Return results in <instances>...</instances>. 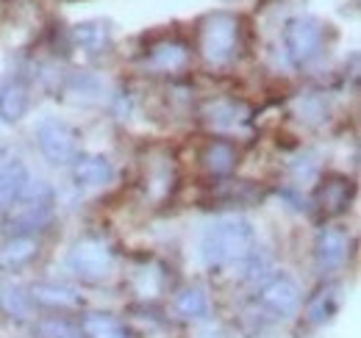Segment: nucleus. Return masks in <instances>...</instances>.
Returning <instances> with one entry per match:
<instances>
[{
  "label": "nucleus",
  "instance_id": "f257e3e1",
  "mask_svg": "<svg viewBox=\"0 0 361 338\" xmlns=\"http://www.w3.org/2000/svg\"><path fill=\"white\" fill-rule=\"evenodd\" d=\"M253 225L242 216H226L206 227L200 239V261L209 269H239L256 250Z\"/></svg>",
  "mask_w": 361,
  "mask_h": 338
},
{
  "label": "nucleus",
  "instance_id": "f03ea898",
  "mask_svg": "<svg viewBox=\"0 0 361 338\" xmlns=\"http://www.w3.org/2000/svg\"><path fill=\"white\" fill-rule=\"evenodd\" d=\"M67 266L75 277H81L87 283H100V280L111 277V272L117 266V253L100 236H84L67 253Z\"/></svg>",
  "mask_w": 361,
  "mask_h": 338
},
{
  "label": "nucleus",
  "instance_id": "7ed1b4c3",
  "mask_svg": "<svg viewBox=\"0 0 361 338\" xmlns=\"http://www.w3.org/2000/svg\"><path fill=\"white\" fill-rule=\"evenodd\" d=\"M236 42H239V20L228 11H217L209 14L200 23V34H197V47L200 56L209 64H228L236 53Z\"/></svg>",
  "mask_w": 361,
  "mask_h": 338
},
{
  "label": "nucleus",
  "instance_id": "20e7f679",
  "mask_svg": "<svg viewBox=\"0 0 361 338\" xmlns=\"http://www.w3.org/2000/svg\"><path fill=\"white\" fill-rule=\"evenodd\" d=\"M17 208L11 213V222L17 225L20 236H28L34 230H45L53 222V206H56V194L45 180H28V186L23 189V194L14 203Z\"/></svg>",
  "mask_w": 361,
  "mask_h": 338
},
{
  "label": "nucleus",
  "instance_id": "39448f33",
  "mask_svg": "<svg viewBox=\"0 0 361 338\" xmlns=\"http://www.w3.org/2000/svg\"><path fill=\"white\" fill-rule=\"evenodd\" d=\"M34 136H37L39 153L50 164L64 167L78 158V133L70 123L59 117H42L34 127Z\"/></svg>",
  "mask_w": 361,
  "mask_h": 338
},
{
  "label": "nucleus",
  "instance_id": "423d86ee",
  "mask_svg": "<svg viewBox=\"0 0 361 338\" xmlns=\"http://www.w3.org/2000/svg\"><path fill=\"white\" fill-rule=\"evenodd\" d=\"M322 39H325L322 25L314 17H295L283 28V47H286V56L295 67L312 64L322 53Z\"/></svg>",
  "mask_w": 361,
  "mask_h": 338
},
{
  "label": "nucleus",
  "instance_id": "0eeeda50",
  "mask_svg": "<svg viewBox=\"0 0 361 338\" xmlns=\"http://www.w3.org/2000/svg\"><path fill=\"white\" fill-rule=\"evenodd\" d=\"M259 302H262V308L267 313H272L275 319H292L300 311L303 296H300V289H298V283L292 277L272 275V277H267L262 283V289H259Z\"/></svg>",
  "mask_w": 361,
  "mask_h": 338
},
{
  "label": "nucleus",
  "instance_id": "6e6552de",
  "mask_svg": "<svg viewBox=\"0 0 361 338\" xmlns=\"http://www.w3.org/2000/svg\"><path fill=\"white\" fill-rule=\"evenodd\" d=\"M314 261L322 275L336 272L348 261V236L336 227H322L314 239Z\"/></svg>",
  "mask_w": 361,
  "mask_h": 338
},
{
  "label": "nucleus",
  "instance_id": "1a4fd4ad",
  "mask_svg": "<svg viewBox=\"0 0 361 338\" xmlns=\"http://www.w3.org/2000/svg\"><path fill=\"white\" fill-rule=\"evenodd\" d=\"M350 197H353V183L342 175H331L317 186L314 206L325 216H339L350 208Z\"/></svg>",
  "mask_w": 361,
  "mask_h": 338
},
{
  "label": "nucleus",
  "instance_id": "9d476101",
  "mask_svg": "<svg viewBox=\"0 0 361 338\" xmlns=\"http://www.w3.org/2000/svg\"><path fill=\"white\" fill-rule=\"evenodd\" d=\"M73 180L84 189H100V186H109L114 180V164L106 158V156H78L73 161Z\"/></svg>",
  "mask_w": 361,
  "mask_h": 338
},
{
  "label": "nucleus",
  "instance_id": "9b49d317",
  "mask_svg": "<svg viewBox=\"0 0 361 338\" xmlns=\"http://www.w3.org/2000/svg\"><path fill=\"white\" fill-rule=\"evenodd\" d=\"M145 61L156 73H178L189 64V44L180 39H161L150 47Z\"/></svg>",
  "mask_w": 361,
  "mask_h": 338
},
{
  "label": "nucleus",
  "instance_id": "f8f14e48",
  "mask_svg": "<svg viewBox=\"0 0 361 338\" xmlns=\"http://www.w3.org/2000/svg\"><path fill=\"white\" fill-rule=\"evenodd\" d=\"M339 305H342V286L334 283V280H328V283H322L314 294L309 296V302H306V319L312 325H325V322H331L336 316Z\"/></svg>",
  "mask_w": 361,
  "mask_h": 338
},
{
  "label": "nucleus",
  "instance_id": "ddd939ff",
  "mask_svg": "<svg viewBox=\"0 0 361 338\" xmlns=\"http://www.w3.org/2000/svg\"><path fill=\"white\" fill-rule=\"evenodd\" d=\"M31 299L47 305V308H59V311H70V308H81L84 296L78 294L73 286L67 283H53V280H39L31 286Z\"/></svg>",
  "mask_w": 361,
  "mask_h": 338
},
{
  "label": "nucleus",
  "instance_id": "4468645a",
  "mask_svg": "<svg viewBox=\"0 0 361 338\" xmlns=\"http://www.w3.org/2000/svg\"><path fill=\"white\" fill-rule=\"evenodd\" d=\"M31 106V94L28 86L20 78H11L6 84H0V120L3 123H20L25 117Z\"/></svg>",
  "mask_w": 361,
  "mask_h": 338
},
{
  "label": "nucleus",
  "instance_id": "2eb2a0df",
  "mask_svg": "<svg viewBox=\"0 0 361 338\" xmlns=\"http://www.w3.org/2000/svg\"><path fill=\"white\" fill-rule=\"evenodd\" d=\"M28 180H31L28 167L20 158H6L0 164V206H14L23 189L28 186Z\"/></svg>",
  "mask_w": 361,
  "mask_h": 338
},
{
  "label": "nucleus",
  "instance_id": "dca6fc26",
  "mask_svg": "<svg viewBox=\"0 0 361 338\" xmlns=\"http://www.w3.org/2000/svg\"><path fill=\"white\" fill-rule=\"evenodd\" d=\"M73 39L81 50L97 56V53H106L111 47V28L103 20H87V23H78L73 28Z\"/></svg>",
  "mask_w": 361,
  "mask_h": 338
},
{
  "label": "nucleus",
  "instance_id": "f3484780",
  "mask_svg": "<svg viewBox=\"0 0 361 338\" xmlns=\"http://www.w3.org/2000/svg\"><path fill=\"white\" fill-rule=\"evenodd\" d=\"M37 255H39L37 239H31V236H14V239H8L0 247V266L8 269V272H14V269L28 266Z\"/></svg>",
  "mask_w": 361,
  "mask_h": 338
},
{
  "label": "nucleus",
  "instance_id": "a211bd4d",
  "mask_svg": "<svg viewBox=\"0 0 361 338\" xmlns=\"http://www.w3.org/2000/svg\"><path fill=\"white\" fill-rule=\"evenodd\" d=\"M200 161H203V167L209 169L212 175H231L233 167H236V161H239V153H236V147L231 142L214 139V142L206 144Z\"/></svg>",
  "mask_w": 361,
  "mask_h": 338
},
{
  "label": "nucleus",
  "instance_id": "6ab92c4d",
  "mask_svg": "<svg viewBox=\"0 0 361 338\" xmlns=\"http://www.w3.org/2000/svg\"><path fill=\"white\" fill-rule=\"evenodd\" d=\"M78 327H81V333L87 338H131L128 327L117 316L100 313V311L97 313H87Z\"/></svg>",
  "mask_w": 361,
  "mask_h": 338
},
{
  "label": "nucleus",
  "instance_id": "aec40b11",
  "mask_svg": "<svg viewBox=\"0 0 361 338\" xmlns=\"http://www.w3.org/2000/svg\"><path fill=\"white\" fill-rule=\"evenodd\" d=\"M176 313L186 322H203L212 313V299L203 289H183L176 296Z\"/></svg>",
  "mask_w": 361,
  "mask_h": 338
},
{
  "label": "nucleus",
  "instance_id": "412c9836",
  "mask_svg": "<svg viewBox=\"0 0 361 338\" xmlns=\"http://www.w3.org/2000/svg\"><path fill=\"white\" fill-rule=\"evenodd\" d=\"M64 94H67V100H73V103L92 106V103H97V100H100V94H103V84H100V78H97V75H92V73H75V75H70V78H67V84H64Z\"/></svg>",
  "mask_w": 361,
  "mask_h": 338
},
{
  "label": "nucleus",
  "instance_id": "4be33fe9",
  "mask_svg": "<svg viewBox=\"0 0 361 338\" xmlns=\"http://www.w3.org/2000/svg\"><path fill=\"white\" fill-rule=\"evenodd\" d=\"M131 286H134V292L139 296L153 299V296H159L164 292L167 275H164V269L159 263H142V266H136L134 275H131Z\"/></svg>",
  "mask_w": 361,
  "mask_h": 338
},
{
  "label": "nucleus",
  "instance_id": "5701e85b",
  "mask_svg": "<svg viewBox=\"0 0 361 338\" xmlns=\"http://www.w3.org/2000/svg\"><path fill=\"white\" fill-rule=\"evenodd\" d=\"M206 120L217 130H233L247 120V108L236 100H217L206 108Z\"/></svg>",
  "mask_w": 361,
  "mask_h": 338
},
{
  "label": "nucleus",
  "instance_id": "b1692460",
  "mask_svg": "<svg viewBox=\"0 0 361 338\" xmlns=\"http://www.w3.org/2000/svg\"><path fill=\"white\" fill-rule=\"evenodd\" d=\"M0 311L17 322L28 319L31 316V294L17 283H3L0 286Z\"/></svg>",
  "mask_w": 361,
  "mask_h": 338
},
{
  "label": "nucleus",
  "instance_id": "393cba45",
  "mask_svg": "<svg viewBox=\"0 0 361 338\" xmlns=\"http://www.w3.org/2000/svg\"><path fill=\"white\" fill-rule=\"evenodd\" d=\"M34 333L39 338H84L81 327L61 319V316H47V319H39Z\"/></svg>",
  "mask_w": 361,
  "mask_h": 338
},
{
  "label": "nucleus",
  "instance_id": "a878e982",
  "mask_svg": "<svg viewBox=\"0 0 361 338\" xmlns=\"http://www.w3.org/2000/svg\"><path fill=\"white\" fill-rule=\"evenodd\" d=\"M298 114H300V120H306V123L317 125V123L325 120L328 106H325V100H322L319 94H306V97L298 100Z\"/></svg>",
  "mask_w": 361,
  "mask_h": 338
}]
</instances>
